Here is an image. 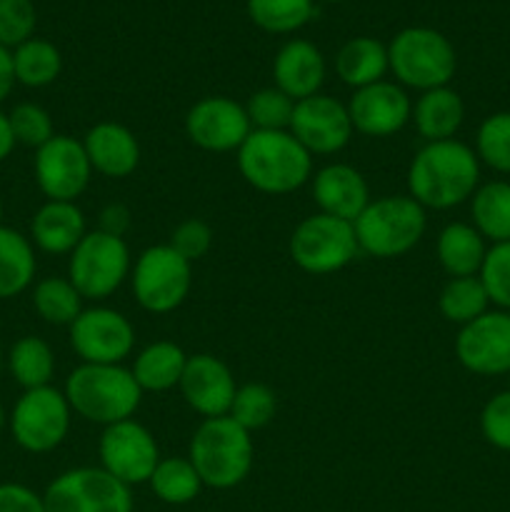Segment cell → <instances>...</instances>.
<instances>
[{"mask_svg": "<svg viewBox=\"0 0 510 512\" xmlns=\"http://www.w3.org/2000/svg\"><path fill=\"white\" fill-rule=\"evenodd\" d=\"M360 253L378 260L400 258L423 240L428 218L410 195H383L370 200L353 223Z\"/></svg>", "mask_w": 510, "mask_h": 512, "instance_id": "5", "label": "cell"}, {"mask_svg": "<svg viewBox=\"0 0 510 512\" xmlns=\"http://www.w3.org/2000/svg\"><path fill=\"white\" fill-rule=\"evenodd\" d=\"M388 63L395 83L425 93L450 85L458 70V55L440 30L413 25L390 40Z\"/></svg>", "mask_w": 510, "mask_h": 512, "instance_id": "6", "label": "cell"}, {"mask_svg": "<svg viewBox=\"0 0 510 512\" xmlns=\"http://www.w3.org/2000/svg\"><path fill=\"white\" fill-rule=\"evenodd\" d=\"M98 230L115 235V238H125V233L130 230V210L123 203L105 205L98 215Z\"/></svg>", "mask_w": 510, "mask_h": 512, "instance_id": "45", "label": "cell"}, {"mask_svg": "<svg viewBox=\"0 0 510 512\" xmlns=\"http://www.w3.org/2000/svg\"><path fill=\"white\" fill-rule=\"evenodd\" d=\"M480 433L493 448L510 453V390L495 393L480 413Z\"/></svg>", "mask_w": 510, "mask_h": 512, "instance_id": "43", "label": "cell"}, {"mask_svg": "<svg viewBox=\"0 0 510 512\" xmlns=\"http://www.w3.org/2000/svg\"><path fill=\"white\" fill-rule=\"evenodd\" d=\"M508 375H510V373H508Z\"/></svg>", "mask_w": 510, "mask_h": 512, "instance_id": "52", "label": "cell"}, {"mask_svg": "<svg viewBox=\"0 0 510 512\" xmlns=\"http://www.w3.org/2000/svg\"><path fill=\"white\" fill-rule=\"evenodd\" d=\"M473 228L493 245L510 243V183L490 180L483 183L470 198Z\"/></svg>", "mask_w": 510, "mask_h": 512, "instance_id": "29", "label": "cell"}, {"mask_svg": "<svg viewBox=\"0 0 510 512\" xmlns=\"http://www.w3.org/2000/svg\"><path fill=\"white\" fill-rule=\"evenodd\" d=\"M245 183L265 195H288L313 178V155L290 130H253L238 150Z\"/></svg>", "mask_w": 510, "mask_h": 512, "instance_id": "2", "label": "cell"}, {"mask_svg": "<svg viewBox=\"0 0 510 512\" xmlns=\"http://www.w3.org/2000/svg\"><path fill=\"white\" fill-rule=\"evenodd\" d=\"M33 173L45 198L75 203L93 178V165L85 155L83 140L55 133L43 148L35 150Z\"/></svg>", "mask_w": 510, "mask_h": 512, "instance_id": "14", "label": "cell"}, {"mask_svg": "<svg viewBox=\"0 0 510 512\" xmlns=\"http://www.w3.org/2000/svg\"><path fill=\"white\" fill-rule=\"evenodd\" d=\"M178 388L188 408L208 420L230 413L238 385H235L233 370L223 360L210 353H198L188 355V365H185Z\"/></svg>", "mask_w": 510, "mask_h": 512, "instance_id": "19", "label": "cell"}, {"mask_svg": "<svg viewBox=\"0 0 510 512\" xmlns=\"http://www.w3.org/2000/svg\"><path fill=\"white\" fill-rule=\"evenodd\" d=\"M63 393L75 415L103 428L133 418L143 400V390L123 365L80 363L65 380Z\"/></svg>", "mask_w": 510, "mask_h": 512, "instance_id": "3", "label": "cell"}, {"mask_svg": "<svg viewBox=\"0 0 510 512\" xmlns=\"http://www.w3.org/2000/svg\"><path fill=\"white\" fill-rule=\"evenodd\" d=\"M5 368L23 390L45 388L55 375V353L43 338L25 335L10 345Z\"/></svg>", "mask_w": 510, "mask_h": 512, "instance_id": "30", "label": "cell"}, {"mask_svg": "<svg viewBox=\"0 0 510 512\" xmlns=\"http://www.w3.org/2000/svg\"><path fill=\"white\" fill-rule=\"evenodd\" d=\"M353 130L368 138H390L400 133L413 118V100L403 85L380 80L355 90L348 103Z\"/></svg>", "mask_w": 510, "mask_h": 512, "instance_id": "18", "label": "cell"}, {"mask_svg": "<svg viewBox=\"0 0 510 512\" xmlns=\"http://www.w3.org/2000/svg\"><path fill=\"white\" fill-rule=\"evenodd\" d=\"M413 125L425 143H440V140H453L458 130L463 128L465 103L458 90L450 85L433 88L420 93L413 103Z\"/></svg>", "mask_w": 510, "mask_h": 512, "instance_id": "24", "label": "cell"}, {"mask_svg": "<svg viewBox=\"0 0 510 512\" xmlns=\"http://www.w3.org/2000/svg\"><path fill=\"white\" fill-rule=\"evenodd\" d=\"M325 3H345V0H325Z\"/></svg>", "mask_w": 510, "mask_h": 512, "instance_id": "51", "label": "cell"}, {"mask_svg": "<svg viewBox=\"0 0 510 512\" xmlns=\"http://www.w3.org/2000/svg\"><path fill=\"white\" fill-rule=\"evenodd\" d=\"M325 58L310 40L295 38L288 40L278 50L273 60V80L275 88L298 103V100L318 95L325 83Z\"/></svg>", "mask_w": 510, "mask_h": 512, "instance_id": "22", "label": "cell"}, {"mask_svg": "<svg viewBox=\"0 0 510 512\" xmlns=\"http://www.w3.org/2000/svg\"><path fill=\"white\" fill-rule=\"evenodd\" d=\"M475 155L480 165L510 175V110L488 115L475 135Z\"/></svg>", "mask_w": 510, "mask_h": 512, "instance_id": "37", "label": "cell"}, {"mask_svg": "<svg viewBox=\"0 0 510 512\" xmlns=\"http://www.w3.org/2000/svg\"><path fill=\"white\" fill-rule=\"evenodd\" d=\"M85 235V213L68 200H45L30 220V243L48 255H70Z\"/></svg>", "mask_w": 510, "mask_h": 512, "instance_id": "23", "label": "cell"}, {"mask_svg": "<svg viewBox=\"0 0 510 512\" xmlns=\"http://www.w3.org/2000/svg\"><path fill=\"white\" fill-rule=\"evenodd\" d=\"M33 308L48 325H70L83 313V295L68 278L50 275L33 288Z\"/></svg>", "mask_w": 510, "mask_h": 512, "instance_id": "34", "label": "cell"}, {"mask_svg": "<svg viewBox=\"0 0 510 512\" xmlns=\"http://www.w3.org/2000/svg\"><path fill=\"white\" fill-rule=\"evenodd\" d=\"M278 413V398L275 390L265 383H245L235 390L233 405H230V418L245 428L248 433L263 430Z\"/></svg>", "mask_w": 510, "mask_h": 512, "instance_id": "36", "label": "cell"}, {"mask_svg": "<svg viewBox=\"0 0 510 512\" xmlns=\"http://www.w3.org/2000/svg\"><path fill=\"white\" fill-rule=\"evenodd\" d=\"M245 113L253 130H290L295 100L273 85V88H263L250 95Z\"/></svg>", "mask_w": 510, "mask_h": 512, "instance_id": "38", "label": "cell"}, {"mask_svg": "<svg viewBox=\"0 0 510 512\" xmlns=\"http://www.w3.org/2000/svg\"><path fill=\"white\" fill-rule=\"evenodd\" d=\"M455 358L468 373L495 378L510 373V313L488 310L455 335Z\"/></svg>", "mask_w": 510, "mask_h": 512, "instance_id": "15", "label": "cell"}, {"mask_svg": "<svg viewBox=\"0 0 510 512\" xmlns=\"http://www.w3.org/2000/svg\"><path fill=\"white\" fill-rule=\"evenodd\" d=\"M38 260L35 245L20 230L0 228V300H10L33 285Z\"/></svg>", "mask_w": 510, "mask_h": 512, "instance_id": "28", "label": "cell"}, {"mask_svg": "<svg viewBox=\"0 0 510 512\" xmlns=\"http://www.w3.org/2000/svg\"><path fill=\"white\" fill-rule=\"evenodd\" d=\"M15 73H13V53L0 45V103L13 93Z\"/></svg>", "mask_w": 510, "mask_h": 512, "instance_id": "46", "label": "cell"}, {"mask_svg": "<svg viewBox=\"0 0 510 512\" xmlns=\"http://www.w3.org/2000/svg\"><path fill=\"white\" fill-rule=\"evenodd\" d=\"M130 288L143 310L165 315L178 310L193 288V263L175 253L168 243L150 245L135 258Z\"/></svg>", "mask_w": 510, "mask_h": 512, "instance_id": "8", "label": "cell"}, {"mask_svg": "<svg viewBox=\"0 0 510 512\" xmlns=\"http://www.w3.org/2000/svg\"><path fill=\"white\" fill-rule=\"evenodd\" d=\"M5 425H8V413H5L3 403H0V430H3Z\"/></svg>", "mask_w": 510, "mask_h": 512, "instance_id": "48", "label": "cell"}, {"mask_svg": "<svg viewBox=\"0 0 510 512\" xmlns=\"http://www.w3.org/2000/svg\"><path fill=\"white\" fill-rule=\"evenodd\" d=\"M45 512H133V493L103 468L60 473L43 493Z\"/></svg>", "mask_w": 510, "mask_h": 512, "instance_id": "11", "label": "cell"}, {"mask_svg": "<svg viewBox=\"0 0 510 512\" xmlns=\"http://www.w3.org/2000/svg\"><path fill=\"white\" fill-rule=\"evenodd\" d=\"M388 70V45H383L375 38H368V35L350 38L335 55V73L353 90L380 83V80H385Z\"/></svg>", "mask_w": 510, "mask_h": 512, "instance_id": "27", "label": "cell"}, {"mask_svg": "<svg viewBox=\"0 0 510 512\" xmlns=\"http://www.w3.org/2000/svg\"><path fill=\"white\" fill-rule=\"evenodd\" d=\"M290 133L310 155H335L348 148L353 138L348 105L335 100L333 95H310L295 103Z\"/></svg>", "mask_w": 510, "mask_h": 512, "instance_id": "17", "label": "cell"}, {"mask_svg": "<svg viewBox=\"0 0 510 512\" xmlns=\"http://www.w3.org/2000/svg\"><path fill=\"white\" fill-rule=\"evenodd\" d=\"M5 370V355H3V348H0V375H3Z\"/></svg>", "mask_w": 510, "mask_h": 512, "instance_id": "49", "label": "cell"}, {"mask_svg": "<svg viewBox=\"0 0 510 512\" xmlns=\"http://www.w3.org/2000/svg\"><path fill=\"white\" fill-rule=\"evenodd\" d=\"M480 280L488 290L490 303L498 310L510 313V243H498L488 248L485 263L480 268Z\"/></svg>", "mask_w": 510, "mask_h": 512, "instance_id": "41", "label": "cell"}, {"mask_svg": "<svg viewBox=\"0 0 510 512\" xmlns=\"http://www.w3.org/2000/svg\"><path fill=\"white\" fill-rule=\"evenodd\" d=\"M188 460L198 470L205 488H238L253 470L255 445L245 428L230 415L208 418L195 428L190 438Z\"/></svg>", "mask_w": 510, "mask_h": 512, "instance_id": "4", "label": "cell"}, {"mask_svg": "<svg viewBox=\"0 0 510 512\" xmlns=\"http://www.w3.org/2000/svg\"><path fill=\"white\" fill-rule=\"evenodd\" d=\"M440 315H443L448 323L455 325H468L475 318H480L483 313L490 310V298L488 290H485L480 275H470V278H450L443 285L438 298Z\"/></svg>", "mask_w": 510, "mask_h": 512, "instance_id": "33", "label": "cell"}, {"mask_svg": "<svg viewBox=\"0 0 510 512\" xmlns=\"http://www.w3.org/2000/svg\"><path fill=\"white\" fill-rule=\"evenodd\" d=\"M133 255L125 238L88 230L78 248L68 255V280L83 300H105L130 278Z\"/></svg>", "mask_w": 510, "mask_h": 512, "instance_id": "7", "label": "cell"}, {"mask_svg": "<svg viewBox=\"0 0 510 512\" xmlns=\"http://www.w3.org/2000/svg\"><path fill=\"white\" fill-rule=\"evenodd\" d=\"M0 512H45L43 495L20 483H0Z\"/></svg>", "mask_w": 510, "mask_h": 512, "instance_id": "44", "label": "cell"}, {"mask_svg": "<svg viewBox=\"0 0 510 512\" xmlns=\"http://www.w3.org/2000/svg\"><path fill=\"white\" fill-rule=\"evenodd\" d=\"M245 8L260 30L273 35L295 33L315 15L313 0H248Z\"/></svg>", "mask_w": 510, "mask_h": 512, "instance_id": "35", "label": "cell"}, {"mask_svg": "<svg viewBox=\"0 0 510 512\" xmlns=\"http://www.w3.org/2000/svg\"><path fill=\"white\" fill-rule=\"evenodd\" d=\"M313 200L320 213L355 223L368 208L370 188L365 175L348 163H330L313 175Z\"/></svg>", "mask_w": 510, "mask_h": 512, "instance_id": "20", "label": "cell"}, {"mask_svg": "<svg viewBox=\"0 0 510 512\" xmlns=\"http://www.w3.org/2000/svg\"><path fill=\"white\" fill-rule=\"evenodd\" d=\"M85 155H88L93 173L105 178H128L140 165V143L135 133L125 125L103 120L85 133Z\"/></svg>", "mask_w": 510, "mask_h": 512, "instance_id": "21", "label": "cell"}, {"mask_svg": "<svg viewBox=\"0 0 510 512\" xmlns=\"http://www.w3.org/2000/svg\"><path fill=\"white\" fill-rule=\"evenodd\" d=\"M155 498L165 505H188L193 503L205 488L198 470L188 458H160L158 468L148 480Z\"/></svg>", "mask_w": 510, "mask_h": 512, "instance_id": "32", "label": "cell"}, {"mask_svg": "<svg viewBox=\"0 0 510 512\" xmlns=\"http://www.w3.org/2000/svg\"><path fill=\"white\" fill-rule=\"evenodd\" d=\"M98 455L100 468L128 488L148 483L160 463L158 440L133 418L103 428Z\"/></svg>", "mask_w": 510, "mask_h": 512, "instance_id": "12", "label": "cell"}, {"mask_svg": "<svg viewBox=\"0 0 510 512\" xmlns=\"http://www.w3.org/2000/svg\"><path fill=\"white\" fill-rule=\"evenodd\" d=\"M38 13L33 0H0V45L15 50L33 38Z\"/></svg>", "mask_w": 510, "mask_h": 512, "instance_id": "40", "label": "cell"}, {"mask_svg": "<svg viewBox=\"0 0 510 512\" xmlns=\"http://www.w3.org/2000/svg\"><path fill=\"white\" fill-rule=\"evenodd\" d=\"M185 365H188V355L180 345L170 340H155L135 355L130 373L143 393H165V390L178 388Z\"/></svg>", "mask_w": 510, "mask_h": 512, "instance_id": "26", "label": "cell"}, {"mask_svg": "<svg viewBox=\"0 0 510 512\" xmlns=\"http://www.w3.org/2000/svg\"><path fill=\"white\" fill-rule=\"evenodd\" d=\"M253 133L245 105L228 95L200 98L185 115V135L190 143L208 153H238L245 138Z\"/></svg>", "mask_w": 510, "mask_h": 512, "instance_id": "16", "label": "cell"}, {"mask_svg": "<svg viewBox=\"0 0 510 512\" xmlns=\"http://www.w3.org/2000/svg\"><path fill=\"white\" fill-rule=\"evenodd\" d=\"M70 420L73 410L63 390L45 385V388L23 390L8 415V428L18 448H23L25 453L45 455L63 445L70 433Z\"/></svg>", "mask_w": 510, "mask_h": 512, "instance_id": "9", "label": "cell"}, {"mask_svg": "<svg viewBox=\"0 0 510 512\" xmlns=\"http://www.w3.org/2000/svg\"><path fill=\"white\" fill-rule=\"evenodd\" d=\"M8 123L13 130L15 145H25V148H43L55 135L53 118L38 103H18L8 113Z\"/></svg>", "mask_w": 510, "mask_h": 512, "instance_id": "39", "label": "cell"}, {"mask_svg": "<svg viewBox=\"0 0 510 512\" xmlns=\"http://www.w3.org/2000/svg\"><path fill=\"white\" fill-rule=\"evenodd\" d=\"M488 240L470 223H448L438 233L435 255L450 278H470L480 275V268L488 255Z\"/></svg>", "mask_w": 510, "mask_h": 512, "instance_id": "25", "label": "cell"}, {"mask_svg": "<svg viewBox=\"0 0 510 512\" xmlns=\"http://www.w3.org/2000/svg\"><path fill=\"white\" fill-rule=\"evenodd\" d=\"M168 245L175 253L183 255L188 263H195V260L205 258L210 253V248H213V228L205 220L188 218L175 225Z\"/></svg>", "mask_w": 510, "mask_h": 512, "instance_id": "42", "label": "cell"}, {"mask_svg": "<svg viewBox=\"0 0 510 512\" xmlns=\"http://www.w3.org/2000/svg\"><path fill=\"white\" fill-rule=\"evenodd\" d=\"M480 188V160L460 140L425 143L408 165V195L425 210H450Z\"/></svg>", "mask_w": 510, "mask_h": 512, "instance_id": "1", "label": "cell"}, {"mask_svg": "<svg viewBox=\"0 0 510 512\" xmlns=\"http://www.w3.org/2000/svg\"><path fill=\"white\" fill-rule=\"evenodd\" d=\"M290 258L303 273L330 275L348 268L360 253L355 228L333 215H308L290 235Z\"/></svg>", "mask_w": 510, "mask_h": 512, "instance_id": "10", "label": "cell"}, {"mask_svg": "<svg viewBox=\"0 0 510 512\" xmlns=\"http://www.w3.org/2000/svg\"><path fill=\"white\" fill-rule=\"evenodd\" d=\"M10 53H13L15 83L25 88H48L60 78L63 55L50 40L30 38Z\"/></svg>", "mask_w": 510, "mask_h": 512, "instance_id": "31", "label": "cell"}, {"mask_svg": "<svg viewBox=\"0 0 510 512\" xmlns=\"http://www.w3.org/2000/svg\"><path fill=\"white\" fill-rule=\"evenodd\" d=\"M70 348L83 363L123 365L135 348V328L120 310L85 308L70 325Z\"/></svg>", "mask_w": 510, "mask_h": 512, "instance_id": "13", "label": "cell"}, {"mask_svg": "<svg viewBox=\"0 0 510 512\" xmlns=\"http://www.w3.org/2000/svg\"><path fill=\"white\" fill-rule=\"evenodd\" d=\"M3 218H5V208H3V200H0V228H3Z\"/></svg>", "mask_w": 510, "mask_h": 512, "instance_id": "50", "label": "cell"}, {"mask_svg": "<svg viewBox=\"0 0 510 512\" xmlns=\"http://www.w3.org/2000/svg\"><path fill=\"white\" fill-rule=\"evenodd\" d=\"M15 150V138H13V130H10L8 123V113L0 110V163L10 158V153Z\"/></svg>", "mask_w": 510, "mask_h": 512, "instance_id": "47", "label": "cell"}]
</instances>
